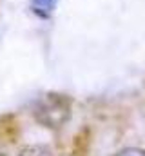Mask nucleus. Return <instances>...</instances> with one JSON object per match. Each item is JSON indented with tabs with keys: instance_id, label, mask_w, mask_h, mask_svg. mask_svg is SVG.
Segmentation results:
<instances>
[{
	"instance_id": "2",
	"label": "nucleus",
	"mask_w": 145,
	"mask_h": 156,
	"mask_svg": "<svg viewBox=\"0 0 145 156\" xmlns=\"http://www.w3.org/2000/svg\"><path fill=\"white\" fill-rule=\"evenodd\" d=\"M0 156H2V154H0Z\"/></svg>"
},
{
	"instance_id": "1",
	"label": "nucleus",
	"mask_w": 145,
	"mask_h": 156,
	"mask_svg": "<svg viewBox=\"0 0 145 156\" xmlns=\"http://www.w3.org/2000/svg\"><path fill=\"white\" fill-rule=\"evenodd\" d=\"M40 153H42L40 149H26V151H22L20 156H38Z\"/></svg>"
}]
</instances>
